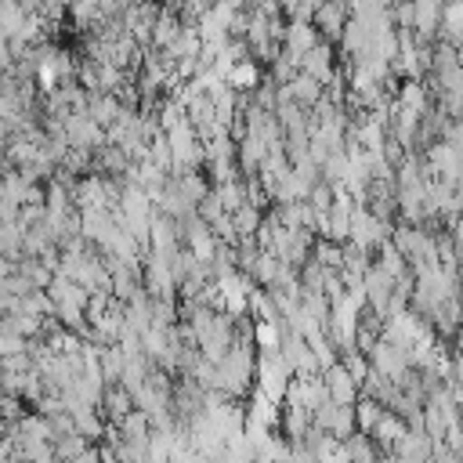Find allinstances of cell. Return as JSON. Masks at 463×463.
<instances>
[{
	"label": "cell",
	"mask_w": 463,
	"mask_h": 463,
	"mask_svg": "<svg viewBox=\"0 0 463 463\" xmlns=\"http://www.w3.org/2000/svg\"><path fill=\"white\" fill-rule=\"evenodd\" d=\"M300 72H307L311 80H318L322 87H329L340 72H336V61H333V47L326 40H318L304 58H300Z\"/></svg>",
	"instance_id": "2"
},
{
	"label": "cell",
	"mask_w": 463,
	"mask_h": 463,
	"mask_svg": "<svg viewBox=\"0 0 463 463\" xmlns=\"http://www.w3.org/2000/svg\"><path fill=\"white\" fill-rule=\"evenodd\" d=\"M347 22H351V4H344V0H326V4H318L315 14H311V25L318 29V36H322L326 43H336V40L344 36Z\"/></svg>",
	"instance_id": "1"
},
{
	"label": "cell",
	"mask_w": 463,
	"mask_h": 463,
	"mask_svg": "<svg viewBox=\"0 0 463 463\" xmlns=\"http://www.w3.org/2000/svg\"><path fill=\"white\" fill-rule=\"evenodd\" d=\"M159 4H163L166 11H177V14H181V7H184V0H159Z\"/></svg>",
	"instance_id": "6"
},
{
	"label": "cell",
	"mask_w": 463,
	"mask_h": 463,
	"mask_svg": "<svg viewBox=\"0 0 463 463\" xmlns=\"http://www.w3.org/2000/svg\"><path fill=\"white\" fill-rule=\"evenodd\" d=\"M326 391L336 405H351L358 398V380L344 369V365H329V376H326Z\"/></svg>",
	"instance_id": "4"
},
{
	"label": "cell",
	"mask_w": 463,
	"mask_h": 463,
	"mask_svg": "<svg viewBox=\"0 0 463 463\" xmlns=\"http://www.w3.org/2000/svg\"><path fill=\"white\" fill-rule=\"evenodd\" d=\"M11 58H14V47H11V40L0 33V69H7V65H11Z\"/></svg>",
	"instance_id": "5"
},
{
	"label": "cell",
	"mask_w": 463,
	"mask_h": 463,
	"mask_svg": "<svg viewBox=\"0 0 463 463\" xmlns=\"http://www.w3.org/2000/svg\"><path fill=\"white\" fill-rule=\"evenodd\" d=\"M318 40H322V36H318V29H315L311 22H289V25H286V36H282V51L300 61Z\"/></svg>",
	"instance_id": "3"
}]
</instances>
